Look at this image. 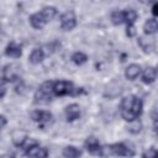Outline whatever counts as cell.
<instances>
[{
    "label": "cell",
    "mask_w": 158,
    "mask_h": 158,
    "mask_svg": "<svg viewBox=\"0 0 158 158\" xmlns=\"http://www.w3.org/2000/svg\"><path fill=\"white\" fill-rule=\"evenodd\" d=\"M27 136H26V133L25 132H22V131H17V132H15L14 133V136H12V142L15 143V146H17V147H20L21 146V143L25 141V138H26Z\"/></svg>",
    "instance_id": "23"
},
{
    "label": "cell",
    "mask_w": 158,
    "mask_h": 158,
    "mask_svg": "<svg viewBox=\"0 0 158 158\" xmlns=\"http://www.w3.org/2000/svg\"><path fill=\"white\" fill-rule=\"evenodd\" d=\"M157 154V151H156V148H149L148 151H146L143 154H142V157H148V158H151V157H154Z\"/></svg>",
    "instance_id": "26"
},
{
    "label": "cell",
    "mask_w": 158,
    "mask_h": 158,
    "mask_svg": "<svg viewBox=\"0 0 158 158\" xmlns=\"http://www.w3.org/2000/svg\"><path fill=\"white\" fill-rule=\"evenodd\" d=\"M43 58H44V53L41 48H35L28 56V60L32 64H40L43 60Z\"/></svg>",
    "instance_id": "16"
},
{
    "label": "cell",
    "mask_w": 158,
    "mask_h": 158,
    "mask_svg": "<svg viewBox=\"0 0 158 158\" xmlns=\"http://www.w3.org/2000/svg\"><path fill=\"white\" fill-rule=\"evenodd\" d=\"M16 79H19V69L15 64H7L0 68L1 81H15Z\"/></svg>",
    "instance_id": "4"
},
{
    "label": "cell",
    "mask_w": 158,
    "mask_h": 158,
    "mask_svg": "<svg viewBox=\"0 0 158 158\" xmlns=\"http://www.w3.org/2000/svg\"><path fill=\"white\" fill-rule=\"evenodd\" d=\"M7 123V120H6V117L4 116V115H0V130L2 128V127H5V125Z\"/></svg>",
    "instance_id": "29"
},
{
    "label": "cell",
    "mask_w": 158,
    "mask_h": 158,
    "mask_svg": "<svg viewBox=\"0 0 158 158\" xmlns=\"http://www.w3.org/2000/svg\"><path fill=\"white\" fill-rule=\"evenodd\" d=\"M142 110H143V102L136 95H128L121 100L120 111L125 121H132L135 118H138L142 114Z\"/></svg>",
    "instance_id": "1"
},
{
    "label": "cell",
    "mask_w": 158,
    "mask_h": 158,
    "mask_svg": "<svg viewBox=\"0 0 158 158\" xmlns=\"http://www.w3.org/2000/svg\"><path fill=\"white\" fill-rule=\"evenodd\" d=\"M138 43H139V46H141V48L143 49L144 53H151L152 49L154 48V44L153 43H148V41H146L143 37L138 38Z\"/></svg>",
    "instance_id": "24"
},
{
    "label": "cell",
    "mask_w": 158,
    "mask_h": 158,
    "mask_svg": "<svg viewBox=\"0 0 158 158\" xmlns=\"http://www.w3.org/2000/svg\"><path fill=\"white\" fill-rule=\"evenodd\" d=\"M64 114H65V118L68 122H73L75 120H78L81 115V110H80V106L78 104H70L65 107L64 110Z\"/></svg>",
    "instance_id": "7"
},
{
    "label": "cell",
    "mask_w": 158,
    "mask_h": 158,
    "mask_svg": "<svg viewBox=\"0 0 158 158\" xmlns=\"http://www.w3.org/2000/svg\"><path fill=\"white\" fill-rule=\"evenodd\" d=\"M30 116L35 122H37L41 126L48 125L53 121V115L49 111H46V110H35L30 114Z\"/></svg>",
    "instance_id": "5"
},
{
    "label": "cell",
    "mask_w": 158,
    "mask_h": 158,
    "mask_svg": "<svg viewBox=\"0 0 158 158\" xmlns=\"http://www.w3.org/2000/svg\"><path fill=\"white\" fill-rule=\"evenodd\" d=\"M139 74H141V65L139 64H136V63L130 64L126 68V70H125V77L128 80H131V81L136 80L139 77Z\"/></svg>",
    "instance_id": "11"
},
{
    "label": "cell",
    "mask_w": 158,
    "mask_h": 158,
    "mask_svg": "<svg viewBox=\"0 0 158 158\" xmlns=\"http://www.w3.org/2000/svg\"><path fill=\"white\" fill-rule=\"evenodd\" d=\"M70 59H72V62H73L75 65H81V64L86 63L88 56H86L85 53H83V52H74V53L72 54Z\"/></svg>",
    "instance_id": "22"
},
{
    "label": "cell",
    "mask_w": 158,
    "mask_h": 158,
    "mask_svg": "<svg viewBox=\"0 0 158 158\" xmlns=\"http://www.w3.org/2000/svg\"><path fill=\"white\" fill-rule=\"evenodd\" d=\"M84 147H85V149L89 153H91V154H99V151L101 148V144H100V142H99L98 138H95V137H88L85 139V142H84Z\"/></svg>",
    "instance_id": "9"
},
{
    "label": "cell",
    "mask_w": 158,
    "mask_h": 158,
    "mask_svg": "<svg viewBox=\"0 0 158 158\" xmlns=\"http://www.w3.org/2000/svg\"><path fill=\"white\" fill-rule=\"evenodd\" d=\"M77 26V16L74 11H65L60 16V27L64 31H72Z\"/></svg>",
    "instance_id": "6"
},
{
    "label": "cell",
    "mask_w": 158,
    "mask_h": 158,
    "mask_svg": "<svg viewBox=\"0 0 158 158\" xmlns=\"http://www.w3.org/2000/svg\"><path fill=\"white\" fill-rule=\"evenodd\" d=\"M5 94H6V88H5V85H4V81L0 80V99L4 98Z\"/></svg>",
    "instance_id": "28"
},
{
    "label": "cell",
    "mask_w": 158,
    "mask_h": 158,
    "mask_svg": "<svg viewBox=\"0 0 158 158\" xmlns=\"http://www.w3.org/2000/svg\"><path fill=\"white\" fill-rule=\"evenodd\" d=\"M53 81L52 80H48V81H44L42 83L37 91L35 93V96H33V101L35 104L37 105H43V104H48L52 98H53Z\"/></svg>",
    "instance_id": "2"
},
{
    "label": "cell",
    "mask_w": 158,
    "mask_h": 158,
    "mask_svg": "<svg viewBox=\"0 0 158 158\" xmlns=\"http://www.w3.org/2000/svg\"><path fill=\"white\" fill-rule=\"evenodd\" d=\"M143 30H144V33L146 35H154L158 30V22L156 20V17L153 19H148L146 22H144V26H143Z\"/></svg>",
    "instance_id": "15"
},
{
    "label": "cell",
    "mask_w": 158,
    "mask_h": 158,
    "mask_svg": "<svg viewBox=\"0 0 158 158\" xmlns=\"http://www.w3.org/2000/svg\"><path fill=\"white\" fill-rule=\"evenodd\" d=\"M74 91H75V88L72 81H68V80L53 81V94L56 96L74 95Z\"/></svg>",
    "instance_id": "3"
},
{
    "label": "cell",
    "mask_w": 158,
    "mask_h": 158,
    "mask_svg": "<svg viewBox=\"0 0 158 158\" xmlns=\"http://www.w3.org/2000/svg\"><path fill=\"white\" fill-rule=\"evenodd\" d=\"M110 20L111 22L115 25V26H118V25H122L125 22V17H123V11L121 10H115L111 12V16H110Z\"/></svg>",
    "instance_id": "21"
},
{
    "label": "cell",
    "mask_w": 158,
    "mask_h": 158,
    "mask_svg": "<svg viewBox=\"0 0 158 158\" xmlns=\"http://www.w3.org/2000/svg\"><path fill=\"white\" fill-rule=\"evenodd\" d=\"M111 147V153L114 156H133L135 153L122 142L120 143H114V144H110Z\"/></svg>",
    "instance_id": "8"
},
{
    "label": "cell",
    "mask_w": 158,
    "mask_h": 158,
    "mask_svg": "<svg viewBox=\"0 0 158 158\" xmlns=\"http://www.w3.org/2000/svg\"><path fill=\"white\" fill-rule=\"evenodd\" d=\"M142 122L138 118H135L132 121H128V126H127V131L132 135H138L142 131Z\"/></svg>",
    "instance_id": "18"
},
{
    "label": "cell",
    "mask_w": 158,
    "mask_h": 158,
    "mask_svg": "<svg viewBox=\"0 0 158 158\" xmlns=\"http://www.w3.org/2000/svg\"><path fill=\"white\" fill-rule=\"evenodd\" d=\"M62 154L64 157H67V158H77V157H80L81 156V151L79 148L74 147V146H67L63 149Z\"/></svg>",
    "instance_id": "19"
},
{
    "label": "cell",
    "mask_w": 158,
    "mask_h": 158,
    "mask_svg": "<svg viewBox=\"0 0 158 158\" xmlns=\"http://www.w3.org/2000/svg\"><path fill=\"white\" fill-rule=\"evenodd\" d=\"M5 56L10 57V58H20L22 56V48L20 44L15 43V42H10L6 48H5Z\"/></svg>",
    "instance_id": "10"
},
{
    "label": "cell",
    "mask_w": 158,
    "mask_h": 158,
    "mask_svg": "<svg viewBox=\"0 0 158 158\" xmlns=\"http://www.w3.org/2000/svg\"><path fill=\"white\" fill-rule=\"evenodd\" d=\"M126 33H127V36L128 37H133L135 36V26L133 25H127V31H126Z\"/></svg>",
    "instance_id": "27"
},
{
    "label": "cell",
    "mask_w": 158,
    "mask_h": 158,
    "mask_svg": "<svg viewBox=\"0 0 158 158\" xmlns=\"http://www.w3.org/2000/svg\"><path fill=\"white\" fill-rule=\"evenodd\" d=\"M139 2H142V4H149V2H152V1H154V0H138Z\"/></svg>",
    "instance_id": "31"
},
{
    "label": "cell",
    "mask_w": 158,
    "mask_h": 158,
    "mask_svg": "<svg viewBox=\"0 0 158 158\" xmlns=\"http://www.w3.org/2000/svg\"><path fill=\"white\" fill-rule=\"evenodd\" d=\"M123 17H125V23L133 25L135 21L137 20V17H138V14L133 9H127V10L123 11Z\"/></svg>",
    "instance_id": "20"
},
{
    "label": "cell",
    "mask_w": 158,
    "mask_h": 158,
    "mask_svg": "<svg viewBox=\"0 0 158 158\" xmlns=\"http://www.w3.org/2000/svg\"><path fill=\"white\" fill-rule=\"evenodd\" d=\"M37 144H38V142H37L36 139L30 138V137H26V138H25V141L21 143L20 148L25 149V152H26L27 149H30V148H32V147H35V146H37Z\"/></svg>",
    "instance_id": "25"
},
{
    "label": "cell",
    "mask_w": 158,
    "mask_h": 158,
    "mask_svg": "<svg viewBox=\"0 0 158 158\" xmlns=\"http://www.w3.org/2000/svg\"><path fill=\"white\" fill-rule=\"evenodd\" d=\"M157 79V69L156 67H148L144 69L143 74H142V81L144 84H152L154 83Z\"/></svg>",
    "instance_id": "14"
},
{
    "label": "cell",
    "mask_w": 158,
    "mask_h": 158,
    "mask_svg": "<svg viewBox=\"0 0 158 158\" xmlns=\"http://www.w3.org/2000/svg\"><path fill=\"white\" fill-rule=\"evenodd\" d=\"M157 9H158V5H157V2L154 1V2H153V6H152V14H153V16H154V17L158 15V11H157Z\"/></svg>",
    "instance_id": "30"
},
{
    "label": "cell",
    "mask_w": 158,
    "mask_h": 158,
    "mask_svg": "<svg viewBox=\"0 0 158 158\" xmlns=\"http://www.w3.org/2000/svg\"><path fill=\"white\" fill-rule=\"evenodd\" d=\"M25 154H26V156H28V157L44 158V157H47V156H48V151H47V148L41 147L40 144H37V146H35V147H32V148L27 149V151L25 152Z\"/></svg>",
    "instance_id": "12"
},
{
    "label": "cell",
    "mask_w": 158,
    "mask_h": 158,
    "mask_svg": "<svg viewBox=\"0 0 158 158\" xmlns=\"http://www.w3.org/2000/svg\"><path fill=\"white\" fill-rule=\"evenodd\" d=\"M43 16V19L46 20V22H49L51 20H53L57 15V9L54 6H44L41 11H40Z\"/></svg>",
    "instance_id": "17"
},
{
    "label": "cell",
    "mask_w": 158,
    "mask_h": 158,
    "mask_svg": "<svg viewBox=\"0 0 158 158\" xmlns=\"http://www.w3.org/2000/svg\"><path fill=\"white\" fill-rule=\"evenodd\" d=\"M30 23H31V26L33 27V28H36V30H41V28H43L44 26H46V20L43 19V16H42V14L41 12H35V14H32L31 16H30Z\"/></svg>",
    "instance_id": "13"
}]
</instances>
